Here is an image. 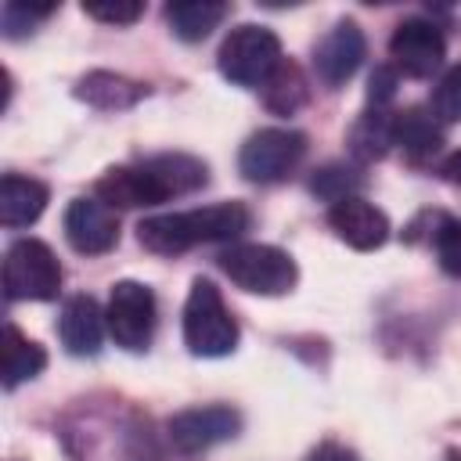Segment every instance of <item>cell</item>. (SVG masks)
Returning a JSON list of instances; mask_svg holds the SVG:
<instances>
[{"mask_svg":"<svg viewBox=\"0 0 461 461\" xmlns=\"http://www.w3.org/2000/svg\"><path fill=\"white\" fill-rule=\"evenodd\" d=\"M393 144H400L411 162H425L439 151L443 130L425 108H407V112H396L393 119Z\"/></svg>","mask_w":461,"mask_h":461,"instance_id":"cell-18","label":"cell"},{"mask_svg":"<svg viewBox=\"0 0 461 461\" xmlns=\"http://www.w3.org/2000/svg\"><path fill=\"white\" fill-rule=\"evenodd\" d=\"M439 176H443L447 184H457V187H461V148L450 151V155L439 162Z\"/></svg>","mask_w":461,"mask_h":461,"instance_id":"cell-29","label":"cell"},{"mask_svg":"<svg viewBox=\"0 0 461 461\" xmlns=\"http://www.w3.org/2000/svg\"><path fill=\"white\" fill-rule=\"evenodd\" d=\"M432 249H436L439 267H443L450 277H461V220L439 216V223H436V230H432Z\"/></svg>","mask_w":461,"mask_h":461,"instance_id":"cell-22","label":"cell"},{"mask_svg":"<svg viewBox=\"0 0 461 461\" xmlns=\"http://www.w3.org/2000/svg\"><path fill=\"white\" fill-rule=\"evenodd\" d=\"M72 94H76L79 101L94 104V108L119 112V108H133L137 101H144V97H148V83L130 79V76H122V72H104V68H97V72H86V76L76 83Z\"/></svg>","mask_w":461,"mask_h":461,"instance_id":"cell-15","label":"cell"},{"mask_svg":"<svg viewBox=\"0 0 461 461\" xmlns=\"http://www.w3.org/2000/svg\"><path fill=\"white\" fill-rule=\"evenodd\" d=\"M104 324L108 321H104V313H101V306H97L94 295H72V299H65L61 317H58L61 346L72 357H94L101 349Z\"/></svg>","mask_w":461,"mask_h":461,"instance_id":"cell-14","label":"cell"},{"mask_svg":"<svg viewBox=\"0 0 461 461\" xmlns=\"http://www.w3.org/2000/svg\"><path fill=\"white\" fill-rule=\"evenodd\" d=\"M393 119L396 115H389L385 108H367L349 130V151L357 158H364V162L367 158H382L389 151V144H393Z\"/></svg>","mask_w":461,"mask_h":461,"instance_id":"cell-21","label":"cell"},{"mask_svg":"<svg viewBox=\"0 0 461 461\" xmlns=\"http://www.w3.org/2000/svg\"><path fill=\"white\" fill-rule=\"evenodd\" d=\"M47 187L32 176H18L7 173L0 180V223L4 227H29L40 220V212L47 209Z\"/></svg>","mask_w":461,"mask_h":461,"instance_id":"cell-16","label":"cell"},{"mask_svg":"<svg viewBox=\"0 0 461 461\" xmlns=\"http://www.w3.org/2000/svg\"><path fill=\"white\" fill-rule=\"evenodd\" d=\"M303 155H306V133L288 130V126H267V130H256L241 144L238 169L252 184H277L288 173H295Z\"/></svg>","mask_w":461,"mask_h":461,"instance_id":"cell-6","label":"cell"},{"mask_svg":"<svg viewBox=\"0 0 461 461\" xmlns=\"http://www.w3.org/2000/svg\"><path fill=\"white\" fill-rule=\"evenodd\" d=\"M61 288V263L50 245L36 238H18L4 256V292L7 299H36L47 303Z\"/></svg>","mask_w":461,"mask_h":461,"instance_id":"cell-7","label":"cell"},{"mask_svg":"<svg viewBox=\"0 0 461 461\" xmlns=\"http://www.w3.org/2000/svg\"><path fill=\"white\" fill-rule=\"evenodd\" d=\"M364 54H367V40H364L360 25L349 22V18L346 22H335L317 40V47H313V72H317V79L324 86L335 90V86H342L346 79L357 76Z\"/></svg>","mask_w":461,"mask_h":461,"instance_id":"cell-11","label":"cell"},{"mask_svg":"<svg viewBox=\"0 0 461 461\" xmlns=\"http://www.w3.org/2000/svg\"><path fill=\"white\" fill-rule=\"evenodd\" d=\"M220 270L252 295H285L295 288V259L277 245L238 241L220 252Z\"/></svg>","mask_w":461,"mask_h":461,"instance_id":"cell-4","label":"cell"},{"mask_svg":"<svg viewBox=\"0 0 461 461\" xmlns=\"http://www.w3.org/2000/svg\"><path fill=\"white\" fill-rule=\"evenodd\" d=\"M306 461H360V457L349 447H342V443H321L317 450H310Z\"/></svg>","mask_w":461,"mask_h":461,"instance_id":"cell-28","label":"cell"},{"mask_svg":"<svg viewBox=\"0 0 461 461\" xmlns=\"http://www.w3.org/2000/svg\"><path fill=\"white\" fill-rule=\"evenodd\" d=\"M393 94H396V68H375L371 72V86H367V101H371V108H385L389 101H393Z\"/></svg>","mask_w":461,"mask_h":461,"instance_id":"cell-27","label":"cell"},{"mask_svg":"<svg viewBox=\"0 0 461 461\" xmlns=\"http://www.w3.org/2000/svg\"><path fill=\"white\" fill-rule=\"evenodd\" d=\"M281 40L267 29V25H238L227 32V40L220 43L216 65L220 76L238 83V86H263L277 65H281Z\"/></svg>","mask_w":461,"mask_h":461,"instance_id":"cell-5","label":"cell"},{"mask_svg":"<svg viewBox=\"0 0 461 461\" xmlns=\"http://www.w3.org/2000/svg\"><path fill=\"white\" fill-rule=\"evenodd\" d=\"M227 14H230V7L223 0H176V4H166V25L184 43L205 40Z\"/></svg>","mask_w":461,"mask_h":461,"instance_id":"cell-17","label":"cell"},{"mask_svg":"<svg viewBox=\"0 0 461 461\" xmlns=\"http://www.w3.org/2000/svg\"><path fill=\"white\" fill-rule=\"evenodd\" d=\"M205 184H209V169L202 158L184 151H166L137 166L108 169L97 180V198L112 209H137V205H158L166 198L191 194Z\"/></svg>","mask_w":461,"mask_h":461,"instance_id":"cell-1","label":"cell"},{"mask_svg":"<svg viewBox=\"0 0 461 461\" xmlns=\"http://www.w3.org/2000/svg\"><path fill=\"white\" fill-rule=\"evenodd\" d=\"M328 223L357 252L382 249L385 238H389V216L378 205H371L367 198H360V194H349V198L335 202L328 209Z\"/></svg>","mask_w":461,"mask_h":461,"instance_id":"cell-13","label":"cell"},{"mask_svg":"<svg viewBox=\"0 0 461 461\" xmlns=\"http://www.w3.org/2000/svg\"><path fill=\"white\" fill-rule=\"evenodd\" d=\"M47 367V353L40 342L25 339L14 324L4 328V389H14L29 378H36Z\"/></svg>","mask_w":461,"mask_h":461,"instance_id":"cell-19","label":"cell"},{"mask_svg":"<svg viewBox=\"0 0 461 461\" xmlns=\"http://www.w3.org/2000/svg\"><path fill=\"white\" fill-rule=\"evenodd\" d=\"M432 112L443 122H461V65H450L432 94Z\"/></svg>","mask_w":461,"mask_h":461,"instance_id":"cell-23","label":"cell"},{"mask_svg":"<svg viewBox=\"0 0 461 461\" xmlns=\"http://www.w3.org/2000/svg\"><path fill=\"white\" fill-rule=\"evenodd\" d=\"M166 429H169L173 447H180L184 454H198V450H209L223 439H234L238 429H241V414L227 403L187 407V411L173 414Z\"/></svg>","mask_w":461,"mask_h":461,"instance_id":"cell-10","label":"cell"},{"mask_svg":"<svg viewBox=\"0 0 461 461\" xmlns=\"http://www.w3.org/2000/svg\"><path fill=\"white\" fill-rule=\"evenodd\" d=\"M54 11V4H43V7H32V4H7L4 7V36L18 40L25 32H32V22L47 18Z\"/></svg>","mask_w":461,"mask_h":461,"instance_id":"cell-26","label":"cell"},{"mask_svg":"<svg viewBox=\"0 0 461 461\" xmlns=\"http://www.w3.org/2000/svg\"><path fill=\"white\" fill-rule=\"evenodd\" d=\"M389 54H393V65L403 76L425 79V76H432L443 65L447 43H443V32H439L436 22H429V18H403L393 29V36H389Z\"/></svg>","mask_w":461,"mask_h":461,"instance_id":"cell-9","label":"cell"},{"mask_svg":"<svg viewBox=\"0 0 461 461\" xmlns=\"http://www.w3.org/2000/svg\"><path fill=\"white\" fill-rule=\"evenodd\" d=\"M184 346L194 357H227L238 346V321L230 317L220 288L198 277L184 303Z\"/></svg>","mask_w":461,"mask_h":461,"instance_id":"cell-3","label":"cell"},{"mask_svg":"<svg viewBox=\"0 0 461 461\" xmlns=\"http://www.w3.org/2000/svg\"><path fill=\"white\" fill-rule=\"evenodd\" d=\"M86 18H97L104 25H133L144 14V4L137 0H108V4H83Z\"/></svg>","mask_w":461,"mask_h":461,"instance_id":"cell-25","label":"cell"},{"mask_svg":"<svg viewBox=\"0 0 461 461\" xmlns=\"http://www.w3.org/2000/svg\"><path fill=\"white\" fill-rule=\"evenodd\" d=\"M108 331L115 339V346L130 349V353H140L151 346V335H155V295L148 285L140 281H119L108 295Z\"/></svg>","mask_w":461,"mask_h":461,"instance_id":"cell-8","label":"cell"},{"mask_svg":"<svg viewBox=\"0 0 461 461\" xmlns=\"http://www.w3.org/2000/svg\"><path fill=\"white\" fill-rule=\"evenodd\" d=\"M65 238L83 256H101L119 241V216L101 198H72L65 209Z\"/></svg>","mask_w":461,"mask_h":461,"instance_id":"cell-12","label":"cell"},{"mask_svg":"<svg viewBox=\"0 0 461 461\" xmlns=\"http://www.w3.org/2000/svg\"><path fill=\"white\" fill-rule=\"evenodd\" d=\"M357 184H360V176H353V169H346V166H324V169H317V176L310 180L313 194L328 198L331 205L342 202V198H349V194L357 191Z\"/></svg>","mask_w":461,"mask_h":461,"instance_id":"cell-24","label":"cell"},{"mask_svg":"<svg viewBox=\"0 0 461 461\" xmlns=\"http://www.w3.org/2000/svg\"><path fill=\"white\" fill-rule=\"evenodd\" d=\"M306 97H310L306 76H303L299 65H292V61H281L277 72L263 83V101H267V108H270L274 115H292V112H299V108L306 104Z\"/></svg>","mask_w":461,"mask_h":461,"instance_id":"cell-20","label":"cell"},{"mask_svg":"<svg viewBox=\"0 0 461 461\" xmlns=\"http://www.w3.org/2000/svg\"><path fill=\"white\" fill-rule=\"evenodd\" d=\"M252 223L241 202H216L187 212H158L137 223V241L155 256H180L205 241H234Z\"/></svg>","mask_w":461,"mask_h":461,"instance_id":"cell-2","label":"cell"}]
</instances>
